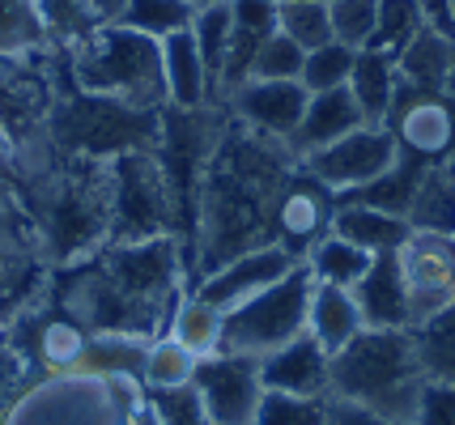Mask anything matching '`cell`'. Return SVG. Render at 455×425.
I'll return each instance as SVG.
<instances>
[{"instance_id":"48","label":"cell","mask_w":455,"mask_h":425,"mask_svg":"<svg viewBox=\"0 0 455 425\" xmlns=\"http://www.w3.org/2000/svg\"><path fill=\"white\" fill-rule=\"evenodd\" d=\"M417 4H421V13H426V21L435 30L451 35V0H417Z\"/></svg>"},{"instance_id":"9","label":"cell","mask_w":455,"mask_h":425,"mask_svg":"<svg viewBox=\"0 0 455 425\" xmlns=\"http://www.w3.org/2000/svg\"><path fill=\"white\" fill-rule=\"evenodd\" d=\"M315 277L298 260L277 285L247 298L243 306L226 311L221 319L218 353H243V358H268L273 349L298 341L307 332V303H311Z\"/></svg>"},{"instance_id":"42","label":"cell","mask_w":455,"mask_h":425,"mask_svg":"<svg viewBox=\"0 0 455 425\" xmlns=\"http://www.w3.org/2000/svg\"><path fill=\"white\" fill-rule=\"evenodd\" d=\"M145 408L158 425H213L204 413V400L192 383L166 387V391H145Z\"/></svg>"},{"instance_id":"31","label":"cell","mask_w":455,"mask_h":425,"mask_svg":"<svg viewBox=\"0 0 455 425\" xmlns=\"http://www.w3.org/2000/svg\"><path fill=\"white\" fill-rule=\"evenodd\" d=\"M371 251H362V247L345 243L340 234H328V239H319L311 251H307V272L315 277L319 285H337V289H354L362 277H366V268H371Z\"/></svg>"},{"instance_id":"26","label":"cell","mask_w":455,"mask_h":425,"mask_svg":"<svg viewBox=\"0 0 455 425\" xmlns=\"http://www.w3.org/2000/svg\"><path fill=\"white\" fill-rule=\"evenodd\" d=\"M332 234H340L345 243L362 247V251H371V256H383V251H396V247L409 239V222H404V217H392V213H379V209H366V204L337 201Z\"/></svg>"},{"instance_id":"27","label":"cell","mask_w":455,"mask_h":425,"mask_svg":"<svg viewBox=\"0 0 455 425\" xmlns=\"http://www.w3.org/2000/svg\"><path fill=\"white\" fill-rule=\"evenodd\" d=\"M409 230H430V234H455V170L447 162H430L417 183L413 204L404 213Z\"/></svg>"},{"instance_id":"8","label":"cell","mask_w":455,"mask_h":425,"mask_svg":"<svg viewBox=\"0 0 455 425\" xmlns=\"http://www.w3.org/2000/svg\"><path fill=\"white\" fill-rule=\"evenodd\" d=\"M179 239L175 196L154 149H132L111 158V217H107V243L132 247L154 239Z\"/></svg>"},{"instance_id":"34","label":"cell","mask_w":455,"mask_h":425,"mask_svg":"<svg viewBox=\"0 0 455 425\" xmlns=\"http://www.w3.org/2000/svg\"><path fill=\"white\" fill-rule=\"evenodd\" d=\"M192 18H196V4L192 0H128L124 13H119V26L137 30L145 39H171L179 30H192Z\"/></svg>"},{"instance_id":"54","label":"cell","mask_w":455,"mask_h":425,"mask_svg":"<svg viewBox=\"0 0 455 425\" xmlns=\"http://www.w3.org/2000/svg\"><path fill=\"white\" fill-rule=\"evenodd\" d=\"M443 162H447V166H451V170H455V145H451V153H447V158H443Z\"/></svg>"},{"instance_id":"53","label":"cell","mask_w":455,"mask_h":425,"mask_svg":"<svg viewBox=\"0 0 455 425\" xmlns=\"http://www.w3.org/2000/svg\"><path fill=\"white\" fill-rule=\"evenodd\" d=\"M196 9H209V4H235V0H192Z\"/></svg>"},{"instance_id":"16","label":"cell","mask_w":455,"mask_h":425,"mask_svg":"<svg viewBox=\"0 0 455 425\" xmlns=\"http://www.w3.org/2000/svg\"><path fill=\"white\" fill-rule=\"evenodd\" d=\"M383 128L392 132L400 153L421 162H443L455 145V111L443 94H426L413 85H400Z\"/></svg>"},{"instance_id":"11","label":"cell","mask_w":455,"mask_h":425,"mask_svg":"<svg viewBox=\"0 0 455 425\" xmlns=\"http://www.w3.org/2000/svg\"><path fill=\"white\" fill-rule=\"evenodd\" d=\"M396 268L404 281L409 327L426 324L430 315L455 303V234L409 230V239L396 247Z\"/></svg>"},{"instance_id":"33","label":"cell","mask_w":455,"mask_h":425,"mask_svg":"<svg viewBox=\"0 0 455 425\" xmlns=\"http://www.w3.org/2000/svg\"><path fill=\"white\" fill-rule=\"evenodd\" d=\"M221 315L218 306H209L204 298H196L192 289L179 298L175 306V319H171V332L166 336H175L183 349H192L196 358H209V353H218L221 344Z\"/></svg>"},{"instance_id":"51","label":"cell","mask_w":455,"mask_h":425,"mask_svg":"<svg viewBox=\"0 0 455 425\" xmlns=\"http://www.w3.org/2000/svg\"><path fill=\"white\" fill-rule=\"evenodd\" d=\"M132 425H158V421L149 417V408H140V413H137V421H132Z\"/></svg>"},{"instance_id":"41","label":"cell","mask_w":455,"mask_h":425,"mask_svg":"<svg viewBox=\"0 0 455 425\" xmlns=\"http://www.w3.org/2000/svg\"><path fill=\"white\" fill-rule=\"evenodd\" d=\"M302 60H307V51L277 30V35H268L256 47V56L247 64V77H256V82H298L302 77Z\"/></svg>"},{"instance_id":"49","label":"cell","mask_w":455,"mask_h":425,"mask_svg":"<svg viewBox=\"0 0 455 425\" xmlns=\"http://www.w3.org/2000/svg\"><path fill=\"white\" fill-rule=\"evenodd\" d=\"M124 4H128V0H94V9H99L102 21H116L119 13H124Z\"/></svg>"},{"instance_id":"43","label":"cell","mask_w":455,"mask_h":425,"mask_svg":"<svg viewBox=\"0 0 455 425\" xmlns=\"http://www.w3.org/2000/svg\"><path fill=\"white\" fill-rule=\"evenodd\" d=\"M328 421V400L311 396H285V391H264L256 408V425H323Z\"/></svg>"},{"instance_id":"39","label":"cell","mask_w":455,"mask_h":425,"mask_svg":"<svg viewBox=\"0 0 455 425\" xmlns=\"http://www.w3.org/2000/svg\"><path fill=\"white\" fill-rule=\"evenodd\" d=\"M277 30L302 51H315L332 43V18L328 0H277Z\"/></svg>"},{"instance_id":"12","label":"cell","mask_w":455,"mask_h":425,"mask_svg":"<svg viewBox=\"0 0 455 425\" xmlns=\"http://www.w3.org/2000/svg\"><path fill=\"white\" fill-rule=\"evenodd\" d=\"M396 158H400V149H396V141H392V132H387L383 123H362L349 137L323 145V149L298 158V162L307 166L340 201V196H349L357 187H366L371 179H379Z\"/></svg>"},{"instance_id":"1","label":"cell","mask_w":455,"mask_h":425,"mask_svg":"<svg viewBox=\"0 0 455 425\" xmlns=\"http://www.w3.org/2000/svg\"><path fill=\"white\" fill-rule=\"evenodd\" d=\"M294 166L298 153L285 141L259 137L226 115L196 187L192 285L218 264L273 243V204Z\"/></svg>"},{"instance_id":"52","label":"cell","mask_w":455,"mask_h":425,"mask_svg":"<svg viewBox=\"0 0 455 425\" xmlns=\"http://www.w3.org/2000/svg\"><path fill=\"white\" fill-rule=\"evenodd\" d=\"M4 222H9V217H4V213H0V247L9 243V225H4Z\"/></svg>"},{"instance_id":"40","label":"cell","mask_w":455,"mask_h":425,"mask_svg":"<svg viewBox=\"0 0 455 425\" xmlns=\"http://www.w3.org/2000/svg\"><path fill=\"white\" fill-rule=\"evenodd\" d=\"M354 60L357 51L354 47H345V43H323L315 51H307V60H302V90L307 94H323V90H340V85L349 82V73H354Z\"/></svg>"},{"instance_id":"6","label":"cell","mask_w":455,"mask_h":425,"mask_svg":"<svg viewBox=\"0 0 455 425\" xmlns=\"http://www.w3.org/2000/svg\"><path fill=\"white\" fill-rule=\"evenodd\" d=\"M140 408L145 387L132 379L52 374L26 387L0 425H132Z\"/></svg>"},{"instance_id":"19","label":"cell","mask_w":455,"mask_h":425,"mask_svg":"<svg viewBox=\"0 0 455 425\" xmlns=\"http://www.w3.org/2000/svg\"><path fill=\"white\" fill-rule=\"evenodd\" d=\"M259 383H264V391L328 400L332 396V358L302 332L298 341L273 349L268 358H259Z\"/></svg>"},{"instance_id":"3","label":"cell","mask_w":455,"mask_h":425,"mask_svg":"<svg viewBox=\"0 0 455 425\" xmlns=\"http://www.w3.org/2000/svg\"><path fill=\"white\" fill-rule=\"evenodd\" d=\"M421 391H426V374L409 327H366L340 353H332L328 400H345V405L371 408L379 417L413 425Z\"/></svg>"},{"instance_id":"29","label":"cell","mask_w":455,"mask_h":425,"mask_svg":"<svg viewBox=\"0 0 455 425\" xmlns=\"http://www.w3.org/2000/svg\"><path fill=\"white\" fill-rule=\"evenodd\" d=\"M145 353H149V336H132V332H94L81 374H99V379H132L140 383L145 370Z\"/></svg>"},{"instance_id":"37","label":"cell","mask_w":455,"mask_h":425,"mask_svg":"<svg viewBox=\"0 0 455 425\" xmlns=\"http://www.w3.org/2000/svg\"><path fill=\"white\" fill-rule=\"evenodd\" d=\"M200 358L192 349H183L175 336H154L149 353H145V370H140V387L145 391H166V387L192 383Z\"/></svg>"},{"instance_id":"13","label":"cell","mask_w":455,"mask_h":425,"mask_svg":"<svg viewBox=\"0 0 455 425\" xmlns=\"http://www.w3.org/2000/svg\"><path fill=\"white\" fill-rule=\"evenodd\" d=\"M39 56L0 60V137L9 149L30 145L52 132L56 90H52V77L39 64Z\"/></svg>"},{"instance_id":"14","label":"cell","mask_w":455,"mask_h":425,"mask_svg":"<svg viewBox=\"0 0 455 425\" xmlns=\"http://www.w3.org/2000/svg\"><path fill=\"white\" fill-rule=\"evenodd\" d=\"M332 217H337V196L298 162L273 204V247L290 251L294 260H307V251L332 234Z\"/></svg>"},{"instance_id":"5","label":"cell","mask_w":455,"mask_h":425,"mask_svg":"<svg viewBox=\"0 0 455 425\" xmlns=\"http://www.w3.org/2000/svg\"><path fill=\"white\" fill-rule=\"evenodd\" d=\"M107 217H111V162L60 158V166L43 179L39 196V234L47 256L60 268L85 260L107 243Z\"/></svg>"},{"instance_id":"15","label":"cell","mask_w":455,"mask_h":425,"mask_svg":"<svg viewBox=\"0 0 455 425\" xmlns=\"http://www.w3.org/2000/svg\"><path fill=\"white\" fill-rule=\"evenodd\" d=\"M192 387L204 400V413L213 425H256V408L264 396L259 383V358L243 353H209L200 358Z\"/></svg>"},{"instance_id":"4","label":"cell","mask_w":455,"mask_h":425,"mask_svg":"<svg viewBox=\"0 0 455 425\" xmlns=\"http://www.w3.org/2000/svg\"><path fill=\"white\" fill-rule=\"evenodd\" d=\"M68 77L81 94L111 98L137 111L166 106V77H162V43L145 39L137 30L107 21L68 56Z\"/></svg>"},{"instance_id":"50","label":"cell","mask_w":455,"mask_h":425,"mask_svg":"<svg viewBox=\"0 0 455 425\" xmlns=\"http://www.w3.org/2000/svg\"><path fill=\"white\" fill-rule=\"evenodd\" d=\"M443 98H447V106L455 111V64H451V77H447V85H443Z\"/></svg>"},{"instance_id":"2","label":"cell","mask_w":455,"mask_h":425,"mask_svg":"<svg viewBox=\"0 0 455 425\" xmlns=\"http://www.w3.org/2000/svg\"><path fill=\"white\" fill-rule=\"evenodd\" d=\"M183 294L188 268L175 234L132 247L102 243L85 260L64 264L52 285V303L73 311L90 332H132L149 341L171 332Z\"/></svg>"},{"instance_id":"38","label":"cell","mask_w":455,"mask_h":425,"mask_svg":"<svg viewBox=\"0 0 455 425\" xmlns=\"http://www.w3.org/2000/svg\"><path fill=\"white\" fill-rule=\"evenodd\" d=\"M430 21L421 13L417 0H379V18H375V35H371V51H387V56H400L409 43L426 30Z\"/></svg>"},{"instance_id":"35","label":"cell","mask_w":455,"mask_h":425,"mask_svg":"<svg viewBox=\"0 0 455 425\" xmlns=\"http://www.w3.org/2000/svg\"><path fill=\"white\" fill-rule=\"evenodd\" d=\"M39 13H43V30H47V47L56 43L64 51H73L99 26H107L99 18V9H94V0H39Z\"/></svg>"},{"instance_id":"28","label":"cell","mask_w":455,"mask_h":425,"mask_svg":"<svg viewBox=\"0 0 455 425\" xmlns=\"http://www.w3.org/2000/svg\"><path fill=\"white\" fill-rule=\"evenodd\" d=\"M426 166H430V162L400 153L396 162L387 166L379 179H371L366 187H357V192L340 196V201H345V204H366V209L392 213V217H404V213H409V204H413L417 183H421V175H426Z\"/></svg>"},{"instance_id":"22","label":"cell","mask_w":455,"mask_h":425,"mask_svg":"<svg viewBox=\"0 0 455 425\" xmlns=\"http://www.w3.org/2000/svg\"><path fill=\"white\" fill-rule=\"evenodd\" d=\"M162 77H166V106H175V111L213 106L209 102V73H204L192 30H179L171 39H162Z\"/></svg>"},{"instance_id":"24","label":"cell","mask_w":455,"mask_h":425,"mask_svg":"<svg viewBox=\"0 0 455 425\" xmlns=\"http://www.w3.org/2000/svg\"><path fill=\"white\" fill-rule=\"evenodd\" d=\"M451 64H455V39L435 30V26H426L396 56V73L400 85H413V90H426V94H443V85L451 77Z\"/></svg>"},{"instance_id":"36","label":"cell","mask_w":455,"mask_h":425,"mask_svg":"<svg viewBox=\"0 0 455 425\" xmlns=\"http://www.w3.org/2000/svg\"><path fill=\"white\" fill-rule=\"evenodd\" d=\"M230 35H235L230 4L196 9V18H192V39H196L204 73H209V102L218 98V77H221V64H226V51H230Z\"/></svg>"},{"instance_id":"55","label":"cell","mask_w":455,"mask_h":425,"mask_svg":"<svg viewBox=\"0 0 455 425\" xmlns=\"http://www.w3.org/2000/svg\"><path fill=\"white\" fill-rule=\"evenodd\" d=\"M451 39H455V0H451Z\"/></svg>"},{"instance_id":"32","label":"cell","mask_w":455,"mask_h":425,"mask_svg":"<svg viewBox=\"0 0 455 425\" xmlns=\"http://www.w3.org/2000/svg\"><path fill=\"white\" fill-rule=\"evenodd\" d=\"M47 51L39 0H0V60H21Z\"/></svg>"},{"instance_id":"20","label":"cell","mask_w":455,"mask_h":425,"mask_svg":"<svg viewBox=\"0 0 455 425\" xmlns=\"http://www.w3.org/2000/svg\"><path fill=\"white\" fill-rule=\"evenodd\" d=\"M366 115L357 111L354 94L340 85V90H323V94H311L307 98V111H302V123H298V132L290 137V149H294L298 158H307V153H315L323 145L340 141V137H349L354 128H362Z\"/></svg>"},{"instance_id":"47","label":"cell","mask_w":455,"mask_h":425,"mask_svg":"<svg viewBox=\"0 0 455 425\" xmlns=\"http://www.w3.org/2000/svg\"><path fill=\"white\" fill-rule=\"evenodd\" d=\"M323 425H409V421H392V417H379L371 408L345 405V400H328V421Z\"/></svg>"},{"instance_id":"23","label":"cell","mask_w":455,"mask_h":425,"mask_svg":"<svg viewBox=\"0 0 455 425\" xmlns=\"http://www.w3.org/2000/svg\"><path fill=\"white\" fill-rule=\"evenodd\" d=\"M357 332H366L362 311H357L354 294L337 289V285H311V303H307V336L332 358L345 344L354 341Z\"/></svg>"},{"instance_id":"17","label":"cell","mask_w":455,"mask_h":425,"mask_svg":"<svg viewBox=\"0 0 455 425\" xmlns=\"http://www.w3.org/2000/svg\"><path fill=\"white\" fill-rule=\"evenodd\" d=\"M294 264L298 260L290 256V251H281V247H273V243L256 247V251H243V256H235V260L218 264L213 272H204V277L192 285V294L204 298L209 306H218L221 315H226V311L243 306L247 298L264 294L268 285H277Z\"/></svg>"},{"instance_id":"30","label":"cell","mask_w":455,"mask_h":425,"mask_svg":"<svg viewBox=\"0 0 455 425\" xmlns=\"http://www.w3.org/2000/svg\"><path fill=\"white\" fill-rule=\"evenodd\" d=\"M409 332H413V349L426 383H455V303Z\"/></svg>"},{"instance_id":"25","label":"cell","mask_w":455,"mask_h":425,"mask_svg":"<svg viewBox=\"0 0 455 425\" xmlns=\"http://www.w3.org/2000/svg\"><path fill=\"white\" fill-rule=\"evenodd\" d=\"M345 90L354 94L357 111L366 115V123H383L387 120V111H392V98H396V90H400L396 56L362 47L357 60H354V73H349V82H345Z\"/></svg>"},{"instance_id":"21","label":"cell","mask_w":455,"mask_h":425,"mask_svg":"<svg viewBox=\"0 0 455 425\" xmlns=\"http://www.w3.org/2000/svg\"><path fill=\"white\" fill-rule=\"evenodd\" d=\"M362 324L366 327H409V303H404V281L396 268V251H383L371 260L366 277L349 289Z\"/></svg>"},{"instance_id":"45","label":"cell","mask_w":455,"mask_h":425,"mask_svg":"<svg viewBox=\"0 0 455 425\" xmlns=\"http://www.w3.org/2000/svg\"><path fill=\"white\" fill-rule=\"evenodd\" d=\"M35 379H39V374L26 366V358L13 349L9 332H4V324H0V417L9 413V405H13Z\"/></svg>"},{"instance_id":"18","label":"cell","mask_w":455,"mask_h":425,"mask_svg":"<svg viewBox=\"0 0 455 425\" xmlns=\"http://www.w3.org/2000/svg\"><path fill=\"white\" fill-rule=\"evenodd\" d=\"M307 90L302 82H256L247 77L243 85H235V94L226 98V115L238 120L243 128H251L259 137H273V141H290L302 123L307 111Z\"/></svg>"},{"instance_id":"10","label":"cell","mask_w":455,"mask_h":425,"mask_svg":"<svg viewBox=\"0 0 455 425\" xmlns=\"http://www.w3.org/2000/svg\"><path fill=\"white\" fill-rule=\"evenodd\" d=\"M4 332H9L13 349L26 358V366H30L39 379L81 374L85 349H90V336H94L73 311H64L60 303L21 306L18 315L4 324Z\"/></svg>"},{"instance_id":"7","label":"cell","mask_w":455,"mask_h":425,"mask_svg":"<svg viewBox=\"0 0 455 425\" xmlns=\"http://www.w3.org/2000/svg\"><path fill=\"white\" fill-rule=\"evenodd\" d=\"M162 128V111H137L111 98L81 94L73 85V98L56 94L52 111V141L60 158H90V162H111L132 149H154Z\"/></svg>"},{"instance_id":"46","label":"cell","mask_w":455,"mask_h":425,"mask_svg":"<svg viewBox=\"0 0 455 425\" xmlns=\"http://www.w3.org/2000/svg\"><path fill=\"white\" fill-rule=\"evenodd\" d=\"M413 425H455V383H426Z\"/></svg>"},{"instance_id":"44","label":"cell","mask_w":455,"mask_h":425,"mask_svg":"<svg viewBox=\"0 0 455 425\" xmlns=\"http://www.w3.org/2000/svg\"><path fill=\"white\" fill-rule=\"evenodd\" d=\"M328 18H332V39L362 51L375 35L379 0H328Z\"/></svg>"}]
</instances>
